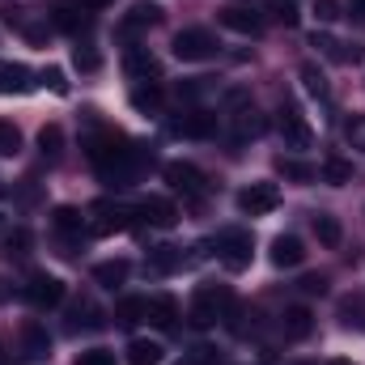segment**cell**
<instances>
[{
    "mask_svg": "<svg viewBox=\"0 0 365 365\" xmlns=\"http://www.w3.org/2000/svg\"><path fill=\"white\" fill-rule=\"evenodd\" d=\"M0 191H4V187H0Z\"/></svg>",
    "mask_w": 365,
    "mask_h": 365,
    "instance_id": "obj_51",
    "label": "cell"
},
{
    "mask_svg": "<svg viewBox=\"0 0 365 365\" xmlns=\"http://www.w3.org/2000/svg\"><path fill=\"white\" fill-rule=\"evenodd\" d=\"M166 182L175 187V191H182V195H191V200H200L204 191H208V179L200 175V166H191V162H166Z\"/></svg>",
    "mask_w": 365,
    "mask_h": 365,
    "instance_id": "obj_8",
    "label": "cell"
},
{
    "mask_svg": "<svg viewBox=\"0 0 365 365\" xmlns=\"http://www.w3.org/2000/svg\"><path fill=\"white\" fill-rule=\"evenodd\" d=\"M302 289H306V293H327V276H306Z\"/></svg>",
    "mask_w": 365,
    "mask_h": 365,
    "instance_id": "obj_45",
    "label": "cell"
},
{
    "mask_svg": "<svg viewBox=\"0 0 365 365\" xmlns=\"http://www.w3.org/2000/svg\"><path fill=\"white\" fill-rule=\"evenodd\" d=\"M212 247H217V259H221L225 272H247L251 259H255V238L247 230H221Z\"/></svg>",
    "mask_w": 365,
    "mask_h": 365,
    "instance_id": "obj_3",
    "label": "cell"
},
{
    "mask_svg": "<svg viewBox=\"0 0 365 365\" xmlns=\"http://www.w3.org/2000/svg\"><path fill=\"white\" fill-rule=\"evenodd\" d=\"M302 86H306V93H314L319 102H327V77L319 73V64H302Z\"/></svg>",
    "mask_w": 365,
    "mask_h": 365,
    "instance_id": "obj_32",
    "label": "cell"
},
{
    "mask_svg": "<svg viewBox=\"0 0 365 365\" xmlns=\"http://www.w3.org/2000/svg\"><path fill=\"white\" fill-rule=\"evenodd\" d=\"M77 4H81V9H86V13H98V9H106V4H110V0H77Z\"/></svg>",
    "mask_w": 365,
    "mask_h": 365,
    "instance_id": "obj_46",
    "label": "cell"
},
{
    "mask_svg": "<svg viewBox=\"0 0 365 365\" xmlns=\"http://www.w3.org/2000/svg\"><path fill=\"white\" fill-rule=\"evenodd\" d=\"M182 264H187V255H182L179 247H153L149 251V268L153 272H179Z\"/></svg>",
    "mask_w": 365,
    "mask_h": 365,
    "instance_id": "obj_25",
    "label": "cell"
},
{
    "mask_svg": "<svg viewBox=\"0 0 365 365\" xmlns=\"http://www.w3.org/2000/svg\"><path fill=\"white\" fill-rule=\"evenodd\" d=\"M340 323L361 331L365 327V297H344V302H340Z\"/></svg>",
    "mask_w": 365,
    "mask_h": 365,
    "instance_id": "obj_33",
    "label": "cell"
},
{
    "mask_svg": "<svg viewBox=\"0 0 365 365\" xmlns=\"http://www.w3.org/2000/svg\"><path fill=\"white\" fill-rule=\"evenodd\" d=\"M280 331H284V340H306V336L314 331V314H310L306 306H289V310L280 314Z\"/></svg>",
    "mask_w": 365,
    "mask_h": 365,
    "instance_id": "obj_16",
    "label": "cell"
},
{
    "mask_svg": "<svg viewBox=\"0 0 365 365\" xmlns=\"http://www.w3.org/2000/svg\"><path fill=\"white\" fill-rule=\"evenodd\" d=\"M166 361V349L158 340H132L128 344V365H162Z\"/></svg>",
    "mask_w": 365,
    "mask_h": 365,
    "instance_id": "obj_23",
    "label": "cell"
},
{
    "mask_svg": "<svg viewBox=\"0 0 365 365\" xmlns=\"http://www.w3.org/2000/svg\"><path fill=\"white\" fill-rule=\"evenodd\" d=\"M344 140H349L353 149H361V153H365V115H353V119L344 123Z\"/></svg>",
    "mask_w": 365,
    "mask_h": 365,
    "instance_id": "obj_39",
    "label": "cell"
},
{
    "mask_svg": "<svg viewBox=\"0 0 365 365\" xmlns=\"http://www.w3.org/2000/svg\"><path fill=\"white\" fill-rule=\"evenodd\" d=\"M349 13L353 17H365V0H349Z\"/></svg>",
    "mask_w": 365,
    "mask_h": 365,
    "instance_id": "obj_47",
    "label": "cell"
},
{
    "mask_svg": "<svg viewBox=\"0 0 365 365\" xmlns=\"http://www.w3.org/2000/svg\"><path fill=\"white\" fill-rule=\"evenodd\" d=\"M272 264L276 268H302V259H306V247H302V238L297 234H280L272 242Z\"/></svg>",
    "mask_w": 365,
    "mask_h": 365,
    "instance_id": "obj_11",
    "label": "cell"
},
{
    "mask_svg": "<svg viewBox=\"0 0 365 365\" xmlns=\"http://www.w3.org/2000/svg\"><path fill=\"white\" fill-rule=\"evenodd\" d=\"M26 251H30V234H26V230L4 234V259H21Z\"/></svg>",
    "mask_w": 365,
    "mask_h": 365,
    "instance_id": "obj_37",
    "label": "cell"
},
{
    "mask_svg": "<svg viewBox=\"0 0 365 365\" xmlns=\"http://www.w3.org/2000/svg\"><path fill=\"white\" fill-rule=\"evenodd\" d=\"M34 73L26 64H13V60H0V93H26L34 81Z\"/></svg>",
    "mask_w": 365,
    "mask_h": 365,
    "instance_id": "obj_18",
    "label": "cell"
},
{
    "mask_svg": "<svg viewBox=\"0 0 365 365\" xmlns=\"http://www.w3.org/2000/svg\"><path fill=\"white\" fill-rule=\"evenodd\" d=\"M26 297H30L38 310H51V306L64 302V280L51 276V272H30V280H26Z\"/></svg>",
    "mask_w": 365,
    "mask_h": 365,
    "instance_id": "obj_7",
    "label": "cell"
},
{
    "mask_svg": "<svg viewBox=\"0 0 365 365\" xmlns=\"http://www.w3.org/2000/svg\"><path fill=\"white\" fill-rule=\"evenodd\" d=\"M60 149H64V132H60V123L38 128V153H43V158H60Z\"/></svg>",
    "mask_w": 365,
    "mask_h": 365,
    "instance_id": "obj_29",
    "label": "cell"
},
{
    "mask_svg": "<svg viewBox=\"0 0 365 365\" xmlns=\"http://www.w3.org/2000/svg\"><path fill=\"white\" fill-rule=\"evenodd\" d=\"M21 349H26V357H47L51 353V340H47V331L38 323H26L21 327Z\"/></svg>",
    "mask_w": 365,
    "mask_h": 365,
    "instance_id": "obj_28",
    "label": "cell"
},
{
    "mask_svg": "<svg viewBox=\"0 0 365 365\" xmlns=\"http://www.w3.org/2000/svg\"><path fill=\"white\" fill-rule=\"evenodd\" d=\"M314 234H319V242H323V247H340V238H344L340 221H336V217H327V212H319V217H314Z\"/></svg>",
    "mask_w": 365,
    "mask_h": 365,
    "instance_id": "obj_31",
    "label": "cell"
},
{
    "mask_svg": "<svg viewBox=\"0 0 365 365\" xmlns=\"http://www.w3.org/2000/svg\"><path fill=\"white\" fill-rule=\"evenodd\" d=\"M149 225H158V230H170L175 221H179V208L170 204V200H162V195H149V200H140V208H136Z\"/></svg>",
    "mask_w": 365,
    "mask_h": 365,
    "instance_id": "obj_12",
    "label": "cell"
},
{
    "mask_svg": "<svg viewBox=\"0 0 365 365\" xmlns=\"http://www.w3.org/2000/svg\"><path fill=\"white\" fill-rule=\"evenodd\" d=\"M175 56L182 64H200V60H212L217 56V38L208 30H179L175 34Z\"/></svg>",
    "mask_w": 365,
    "mask_h": 365,
    "instance_id": "obj_5",
    "label": "cell"
},
{
    "mask_svg": "<svg viewBox=\"0 0 365 365\" xmlns=\"http://www.w3.org/2000/svg\"><path fill=\"white\" fill-rule=\"evenodd\" d=\"M230 310H234V293H230L225 284H200L195 297H191V323H195V327H212V323H221Z\"/></svg>",
    "mask_w": 365,
    "mask_h": 365,
    "instance_id": "obj_2",
    "label": "cell"
},
{
    "mask_svg": "<svg viewBox=\"0 0 365 365\" xmlns=\"http://www.w3.org/2000/svg\"><path fill=\"white\" fill-rule=\"evenodd\" d=\"M43 81H47L51 93H68V77H64L60 68H43Z\"/></svg>",
    "mask_w": 365,
    "mask_h": 365,
    "instance_id": "obj_43",
    "label": "cell"
},
{
    "mask_svg": "<svg viewBox=\"0 0 365 365\" xmlns=\"http://www.w3.org/2000/svg\"><path fill=\"white\" fill-rule=\"evenodd\" d=\"M123 73H128L132 81H149V77H158V60H153V51H149V47H128V56H123Z\"/></svg>",
    "mask_w": 365,
    "mask_h": 365,
    "instance_id": "obj_15",
    "label": "cell"
},
{
    "mask_svg": "<svg viewBox=\"0 0 365 365\" xmlns=\"http://www.w3.org/2000/svg\"><path fill=\"white\" fill-rule=\"evenodd\" d=\"M170 128H175V136H187V140H208V136H217V115L212 110H182Z\"/></svg>",
    "mask_w": 365,
    "mask_h": 365,
    "instance_id": "obj_10",
    "label": "cell"
},
{
    "mask_svg": "<svg viewBox=\"0 0 365 365\" xmlns=\"http://www.w3.org/2000/svg\"><path fill=\"white\" fill-rule=\"evenodd\" d=\"M128 272H132L128 259H102V264L93 268V280H98L102 289H119V284L128 280Z\"/></svg>",
    "mask_w": 365,
    "mask_h": 365,
    "instance_id": "obj_22",
    "label": "cell"
},
{
    "mask_svg": "<svg viewBox=\"0 0 365 365\" xmlns=\"http://www.w3.org/2000/svg\"><path fill=\"white\" fill-rule=\"evenodd\" d=\"M77 365H115V353H106V349H86Z\"/></svg>",
    "mask_w": 365,
    "mask_h": 365,
    "instance_id": "obj_42",
    "label": "cell"
},
{
    "mask_svg": "<svg viewBox=\"0 0 365 365\" xmlns=\"http://www.w3.org/2000/svg\"><path fill=\"white\" fill-rule=\"evenodd\" d=\"M162 98H166V93H162L158 81H140V86L132 90V106H136L140 115H153V110H162Z\"/></svg>",
    "mask_w": 365,
    "mask_h": 365,
    "instance_id": "obj_24",
    "label": "cell"
},
{
    "mask_svg": "<svg viewBox=\"0 0 365 365\" xmlns=\"http://www.w3.org/2000/svg\"><path fill=\"white\" fill-rule=\"evenodd\" d=\"M272 13H276V21H280V26H297V9H293L289 0H280Z\"/></svg>",
    "mask_w": 365,
    "mask_h": 365,
    "instance_id": "obj_44",
    "label": "cell"
},
{
    "mask_svg": "<svg viewBox=\"0 0 365 365\" xmlns=\"http://www.w3.org/2000/svg\"><path fill=\"white\" fill-rule=\"evenodd\" d=\"M162 17V9L153 4V0H136L128 13H123V21H119V34H136V30H145V26H153Z\"/></svg>",
    "mask_w": 365,
    "mask_h": 365,
    "instance_id": "obj_13",
    "label": "cell"
},
{
    "mask_svg": "<svg viewBox=\"0 0 365 365\" xmlns=\"http://www.w3.org/2000/svg\"><path fill=\"white\" fill-rule=\"evenodd\" d=\"M102 327V310L93 302H77L68 310V331H98Z\"/></svg>",
    "mask_w": 365,
    "mask_h": 365,
    "instance_id": "obj_21",
    "label": "cell"
},
{
    "mask_svg": "<svg viewBox=\"0 0 365 365\" xmlns=\"http://www.w3.org/2000/svg\"><path fill=\"white\" fill-rule=\"evenodd\" d=\"M0 153H4V158H17V153H21V132H17V123H9V119H0Z\"/></svg>",
    "mask_w": 365,
    "mask_h": 365,
    "instance_id": "obj_35",
    "label": "cell"
},
{
    "mask_svg": "<svg viewBox=\"0 0 365 365\" xmlns=\"http://www.w3.org/2000/svg\"><path fill=\"white\" fill-rule=\"evenodd\" d=\"M276 128H280V140H284L289 149H310V145H314V128L306 123V115H302L297 102H284V106H280Z\"/></svg>",
    "mask_w": 365,
    "mask_h": 365,
    "instance_id": "obj_4",
    "label": "cell"
},
{
    "mask_svg": "<svg viewBox=\"0 0 365 365\" xmlns=\"http://www.w3.org/2000/svg\"><path fill=\"white\" fill-rule=\"evenodd\" d=\"M73 64H77L81 73H98L102 60H98V51H93L90 43H81V47H73Z\"/></svg>",
    "mask_w": 365,
    "mask_h": 365,
    "instance_id": "obj_38",
    "label": "cell"
},
{
    "mask_svg": "<svg viewBox=\"0 0 365 365\" xmlns=\"http://www.w3.org/2000/svg\"><path fill=\"white\" fill-rule=\"evenodd\" d=\"M140 212L136 208H128V204H110V200H98L93 204V221L90 230L93 234H110V230H132V221H136Z\"/></svg>",
    "mask_w": 365,
    "mask_h": 365,
    "instance_id": "obj_6",
    "label": "cell"
},
{
    "mask_svg": "<svg viewBox=\"0 0 365 365\" xmlns=\"http://www.w3.org/2000/svg\"><path fill=\"white\" fill-rule=\"evenodd\" d=\"M212 90V77H191V81H179V98H200V93Z\"/></svg>",
    "mask_w": 365,
    "mask_h": 365,
    "instance_id": "obj_40",
    "label": "cell"
},
{
    "mask_svg": "<svg viewBox=\"0 0 365 365\" xmlns=\"http://www.w3.org/2000/svg\"><path fill=\"white\" fill-rule=\"evenodd\" d=\"M310 47H319L327 60H336V64H357L361 60V47H349V43H336L331 34H319L314 30V38H310Z\"/></svg>",
    "mask_w": 365,
    "mask_h": 365,
    "instance_id": "obj_17",
    "label": "cell"
},
{
    "mask_svg": "<svg viewBox=\"0 0 365 365\" xmlns=\"http://www.w3.org/2000/svg\"><path fill=\"white\" fill-rule=\"evenodd\" d=\"M314 17H319L323 26H331L336 17H344V13H340V0H314Z\"/></svg>",
    "mask_w": 365,
    "mask_h": 365,
    "instance_id": "obj_41",
    "label": "cell"
},
{
    "mask_svg": "<svg viewBox=\"0 0 365 365\" xmlns=\"http://www.w3.org/2000/svg\"><path fill=\"white\" fill-rule=\"evenodd\" d=\"M56 230L60 234H68V238H81V230H86V217L77 212V208H56Z\"/></svg>",
    "mask_w": 365,
    "mask_h": 365,
    "instance_id": "obj_30",
    "label": "cell"
},
{
    "mask_svg": "<svg viewBox=\"0 0 365 365\" xmlns=\"http://www.w3.org/2000/svg\"><path fill=\"white\" fill-rule=\"evenodd\" d=\"M323 179L331 182V187H344V182H353V166L344 158H327L323 162Z\"/></svg>",
    "mask_w": 365,
    "mask_h": 365,
    "instance_id": "obj_34",
    "label": "cell"
},
{
    "mask_svg": "<svg viewBox=\"0 0 365 365\" xmlns=\"http://www.w3.org/2000/svg\"><path fill=\"white\" fill-rule=\"evenodd\" d=\"M217 17H221V26H225V30H238V34H259V30H264V17H259V13H251V9H238V4L221 9Z\"/></svg>",
    "mask_w": 365,
    "mask_h": 365,
    "instance_id": "obj_14",
    "label": "cell"
},
{
    "mask_svg": "<svg viewBox=\"0 0 365 365\" xmlns=\"http://www.w3.org/2000/svg\"><path fill=\"white\" fill-rule=\"evenodd\" d=\"M145 310H149V297H123V302L115 306V323H119V327H136V323L145 319Z\"/></svg>",
    "mask_w": 365,
    "mask_h": 365,
    "instance_id": "obj_27",
    "label": "cell"
},
{
    "mask_svg": "<svg viewBox=\"0 0 365 365\" xmlns=\"http://www.w3.org/2000/svg\"><path fill=\"white\" fill-rule=\"evenodd\" d=\"M264 128H268V123H264V115H259L255 106H247V110L234 115V136H238V140H247V136H264Z\"/></svg>",
    "mask_w": 365,
    "mask_h": 365,
    "instance_id": "obj_26",
    "label": "cell"
},
{
    "mask_svg": "<svg viewBox=\"0 0 365 365\" xmlns=\"http://www.w3.org/2000/svg\"><path fill=\"white\" fill-rule=\"evenodd\" d=\"M51 21H56L60 30H68V34H81V30L90 26V13H86L81 4H68V0H64V4L51 9Z\"/></svg>",
    "mask_w": 365,
    "mask_h": 365,
    "instance_id": "obj_19",
    "label": "cell"
},
{
    "mask_svg": "<svg viewBox=\"0 0 365 365\" xmlns=\"http://www.w3.org/2000/svg\"><path fill=\"white\" fill-rule=\"evenodd\" d=\"M297 365H310V361H297Z\"/></svg>",
    "mask_w": 365,
    "mask_h": 365,
    "instance_id": "obj_49",
    "label": "cell"
},
{
    "mask_svg": "<svg viewBox=\"0 0 365 365\" xmlns=\"http://www.w3.org/2000/svg\"><path fill=\"white\" fill-rule=\"evenodd\" d=\"M276 170H280L284 179H293V182H310V179H314V166L293 162V158H280V162H276Z\"/></svg>",
    "mask_w": 365,
    "mask_h": 365,
    "instance_id": "obj_36",
    "label": "cell"
},
{
    "mask_svg": "<svg viewBox=\"0 0 365 365\" xmlns=\"http://www.w3.org/2000/svg\"><path fill=\"white\" fill-rule=\"evenodd\" d=\"M276 204H280L276 182H251V187L238 191V208H242L247 217H264V212H272Z\"/></svg>",
    "mask_w": 365,
    "mask_h": 365,
    "instance_id": "obj_9",
    "label": "cell"
},
{
    "mask_svg": "<svg viewBox=\"0 0 365 365\" xmlns=\"http://www.w3.org/2000/svg\"><path fill=\"white\" fill-rule=\"evenodd\" d=\"M145 319L170 331V327H175V319H179V302H175L170 293H162V297H149V310H145Z\"/></svg>",
    "mask_w": 365,
    "mask_h": 365,
    "instance_id": "obj_20",
    "label": "cell"
},
{
    "mask_svg": "<svg viewBox=\"0 0 365 365\" xmlns=\"http://www.w3.org/2000/svg\"><path fill=\"white\" fill-rule=\"evenodd\" d=\"M0 297H4V289H0Z\"/></svg>",
    "mask_w": 365,
    "mask_h": 365,
    "instance_id": "obj_50",
    "label": "cell"
},
{
    "mask_svg": "<svg viewBox=\"0 0 365 365\" xmlns=\"http://www.w3.org/2000/svg\"><path fill=\"white\" fill-rule=\"evenodd\" d=\"M327 365H357V361H349V357H331Z\"/></svg>",
    "mask_w": 365,
    "mask_h": 365,
    "instance_id": "obj_48",
    "label": "cell"
},
{
    "mask_svg": "<svg viewBox=\"0 0 365 365\" xmlns=\"http://www.w3.org/2000/svg\"><path fill=\"white\" fill-rule=\"evenodd\" d=\"M86 149H90V162L98 166V175L106 182H128L132 179V170H136V149L119 136V132H98L86 140Z\"/></svg>",
    "mask_w": 365,
    "mask_h": 365,
    "instance_id": "obj_1",
    "label": "cell"
}]
</instances>
